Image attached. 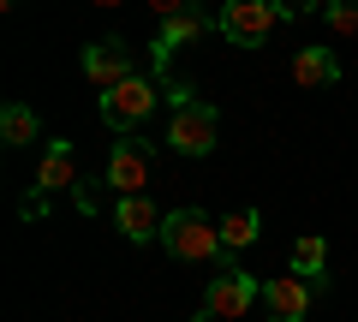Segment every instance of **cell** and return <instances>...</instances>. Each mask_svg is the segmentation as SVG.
<instances>
[{
  "label": "cell",
  "mask_w": 358,
  "mask_h": 322,
  "mask_svg": "<svg viewBox=\"0 0 358 322\" xmlns=\"http://www.w3.org/2000/svg\"><path fill=\"white\" fill-rule=\"evenodd\" d=\"M162 251L179 263H221V269H233L227 245H221V221H209L203 209H167L162 221Z\"/></svg>",
  "instance_id": "obj_1"
},
{
  "label": "cell",
  "mask_w": 358,
  "mask_h": 322,
  "mask_svg": "<svg viewBox=\"0 0 358 322\" xmlns=\"http://www.w3.org/2000/svg\"><path fill=\"white\" fill-rule=\"evenodd\" d=\"M287 18H293V6H275V0H227L215 13V30L233 48H263L275 24H287Z\"/></svg>",
  "instance_id": "obj_2"
},
{
  "label": "cell",
  "mask_w": 358,
  "mask_h": 322,
  "mask_svg": "<svg viewBox=\"0 0 358 322\" xmlns=\"http://www.w3.org/2000/svg\"><path fill=\"white\" fill-rule=\"evenodd\" d=\"M215 30V13H203V6H162V30H155V48H150V78L155 84H173V72H167V60H173L179 42H197Z\"/></svg>",
  "instance_id": "obj_3"
},
{
  "label": "cell",
  "mask_w": 358,
  "mask_h": 322,
  "mask_svg": "<svg viewBox=\"0 0 358 322\" xmlns=\"http://www.w3.org/2000/svg\"><path fill=\"white\" fill-rule=\"evenodd\" d=\"M54 191H78V149L66 138L48 143L42 155V173H36V191H24V221H42L48 215V197Z\"/></svg>",
  "instance_id": "obj_4"
},
{
  "label": "cell",
  "mask_w": 358,
  "mask_h": 322,
  "mask_svg": "<svg viewBox=\"0 0 358 322\" xmlns=\"http://www.w3.org/2000/svg\"><path fill=\"white\" fill-rule=\"evenodd\" d=\"M162 143L173 155H209L215 149V108L209 102H179L173 114H167V131H162Z\"/></svg>",
  "instance_id": "obj_5"
},
{
  "label": "cell",
  "mask_w": 358,
  "mask_h": 322,
  "mask_svg": "<svg viewBox=\"0 0 358 322\" xmlns=\"http://www.w3.org/2000/svg\"><path fill=\"white\" fill-rule=\"evenodd\" d=\"M108 185H114L120 197H143V185L155 180V149L138 138V131H126V138H114V155H108Z\"/></svg>",
  "instance_id": "obj_6"
},
{
  "label": "cell",
  "mask_w": 358,
  "mask_h": 322,
  "mask_svg": "<svg viewBox=\"0 0 358 322\" xmlns=\"http://www.w3.org/2000/svg\"><path fill=\"white\" fill-rule=\"evenodd\" d=\"M257 298H263V281H251L245 269H221L203 293V322H239L251 316Z\"/></svg>",
  "instance_id": "obj_7"
},
{
  "label": "cell",
  "mask_w": 358,
  "mask_h": 322,
  "mask_svg": "<svg viewBox=\"0 0 358 322\" xmlns=\"http://www.w3.org/2000/svg\"><path fill=\"white\" fill-rule=\"evenodd\" d=\"M155 96H162V84H155V78H126L120 90H102V119L126 138L131 126H143V119L155 114Z\"/></svg>",
  "instance_id": "obj_8"
},
{
  "label": "cell",
  "mask_w": 358,
  "mask_h": 322,
  "mask_svg": "<svg viewBox=\"0 0 358 322\" xmlns=\"http://www.w3.org/2000/svg\"><path fill=\"white\" fill-rule=\"evenodd\" d=\"M317 305V281H299V275H268L263 281V322H305Z\"/></svg>",
  "instance_id": "obj_9"
},
{
  "label": "cell",
  "mask_w": 358,
  "mask_h": 322,
  "mask_svg": "<svg viewBox=\"0 0 358 322\" xmlns=\"http://www.w3.org/2000/svg\"><path fill=\"white\" fill-rule=\"evenodd\" d=\"M84 78H90V84H102V90H120L126 78H138V72H131V48L120 36L90 42V48H84Z\"/></svg>",
  "instance_id": "obj_10"
},
{
  "label": "cell",
  "mask_w": 358,
  "mask_h": 322,
  "mask_svg": "<svg viewBox=\"0 0 358 322\" xmlns=\"http://www.w3.org/2000/svg\"><path fill=\"white\" fill-rule=\"evenodd\" d=\"M162 209L150 203V197H120L114 203V227H120V239H131V245H150V239H162Z\"/></svg>",
  "instance_id": "obj_11"
},
{
  "label": "cell",
  "mask_w": 358,
  "mask_h": 322,
  "mask_svg": "<svg viewBox=\"0 0 358 322\" xmlns=\"http://www.w3.org/2000/svg\"><path fill=\"white\" fill-rule=\"evenodd\" d=\"M293 78L305 90H329V84H341V60H334L322 42H305V48L293 54Z\"/></svg>",
  "instance_id": "obj_12"
},
{
  "label": "cell",
  "mask_w": 358,
  "mask_h": 322,
  "mask_svg": "<svg viewBox=\"0 0 358 322\" xmlns=\"http://www.w3.org/2000/svg\"><path fill=\"white\" fill-rule=\"evenodd\" d=\"M329 245H322V233H305V239H299L293 245V275L299 281H317V286H329Z\"/></svg>",
  "instance_id": "obj_13"
},
{
  "label": "cell",
  "mask_w": 358,
  "mask_h": 322,
  "mask_svg": "<svg viewBox=\"0 0 358 322\" xmlns=\"http://www.w3.org/2000/svg\"><path fill=\"white\" fill-rule=\"evenodd\" d=\"M257 233H263V215H257V209H233V215L221 221V245H227V257L251 251V245H257Z\"/></svg>",
  "instance_id": "obj_14"
},
{
  "label": "cell",
  "mask_w": 358,
  "mask_h": 322,
  "mask_svg": "<svg viewBox=\"0 0 358 322\" xmlns=\"http://www.w3.org/2000/svg\"><path fill=\"white\" fill-rule=\"evenodd\" d=\"M36 126H42L36 108H24V102H6V108H0V138L13 143V149H24V143L36 138Z\"/></svg>",
  "instance_id": "obj_15"
},
{
  "label": "cell",
  "mask_w": 358,
  "mask_h": 322,
  "mask_svg": "<svg viewBox=\"0 0 358 322\" xmlns=\"http://www.w3.org/2000/svg\"><path fill=\"white\" fill-rule=\"evenodd\" d=\"M322 24H329L334 36H358V6L352 0H329V6H322Z\"/></svg>",
  "instance_id": "obj_16"
},
{
  "label": "cell",
  "mask_w": 358,
  "mask_h": 322,
  "mask_svg": "<svg viewBox=\"0 0 358 322\" xmlns=\"http://www.w3.org/2000/svg\"><path fill=\"white\" fill-rule=\"evenodd\" d=\"M72 203H78V209H84V215H90V209H96V185H84V180H78V191H72Z\"/></svg>",
  "instance_id": "obj_17"
}]
</instances>
